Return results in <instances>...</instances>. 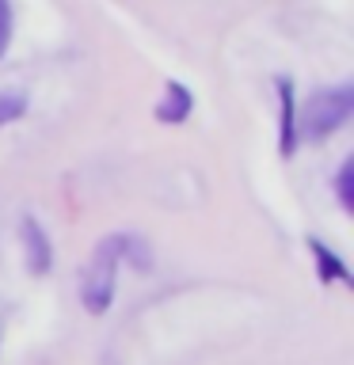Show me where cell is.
<instances>
[{
	"label": "cell",
	"instance_id": "obj_2",
	"mask_svg": "<svg viewBox=\"0 0 354 365\" xmlns=\"http://www.w3.org/2000/svg\"><path fill=\"white\" fill-rule=\"evenodd\" d=\"M354 110V88H335V91H324V96H316L308 103L305 110V130L313 137H324V133H335L343 122L350 118Z\"/></svg>",
	"mask_w": 354,
	"mask_h": 365
},
{
	"label": "cell",
	"instance_id": "obj_3",
	"mask_svg": "<svg viewBox=\"0 0 354 365\" xmlns=\"http://www.w3.org/2000/svg\"><path fill=\"white\" fill-rule=\"evenodd\" d=\"M308 247H313V255H316V267H320V278L324 282H347V267H343V262L335 259V251L331 247H324L320 244V240H308Z\"/></svg>",
	"mask_w": 354,
	"mask_h": 365
},
{
	"label": "cell",
	"instance_id": "obj_4",
	"mask_svg": "<svg viewBox=\"0 0 354 365\" xmlns=\"http://www.w3.org/2000/svg\"><path fill=\"white\" fill-rule=\"evenodd\" d=\"M187 110H191V96H187V88L171 84L156 114H160V118H164V122H183V118H187Z\"/></svg>",
	"mask_w": 354,
	"mask_h": 365
},
{
	"label": "cell",
	"instance_id": "obj_8",
	"mask_svg": "<svg viewBox=\"0 0 354 365\" xmlns=\"http://www.w3.org/2000/svg\"><path fill=\"white\" fill-rule=\"evenodd\" d=\"M8 46H11V4L0 0V57L8 53Z\"/></svg>",
	"mask_w": 354,
	"mask_h": 365
},
{
	"label": "cell",
	"instance_id": "obj_7",
	"mask_svg": "<svg viewBox=\"0 0 354 365\" xmlns=\"http://www.w3.org/2000/svg\"><path fill=\"white\" fill-rule=\"evenodd\" d=\"M339 202H343V210H354V160H347L339 171Z\"/></svg>",
	"mask_w": 354,
	"mask_h": 365
},
{
	"label": "cell",
	"instance_id": "obj_1",
	"mask_svg": "<svg viewBox=\"0 0 354 365\" xmlns=\"http://www.w3.org/2000/svg\"><path fill=\"white\" fill-rule=\"evenodd\" d=\"M126 247H130V240L114 236V240H103L96 259H91V267L84 274V304L91 312H103V308L111 304L114 297V274H118V262L126 255Z\"/></svg>",
	"mask_w": 354,
	"mask_h": 365
},
{
	"label": "cell",
	"instance_id": "obj_5",
	"mask_svg": "<svg viewBox=\"0 0 354 365\" xmlns=\"http://www.w3.org/2000/svg\"><path fill=\"white\" fill-rule=\"evenodd\" d=\"M278 91H282V153L293 148V91H290V80H278Z\"/></svg>",
	"mask_w": 354,
	"mask_h": 365
},
{
	"label": "cell",
	"instance_id": "obj_6",
	"mask_svg": "<svg viewBox=\"0 0 354 365\" xmlns=\"http://www.w3.org/2000/svg\"><path fill=\"white\" fill-rule=\"evenodd\" d=\"M23 110H27V99L19 91H0V125L23 118Z\"/></svg>",
	"mask_w": 354,
	"mask_h": 365
}]
</instances>
